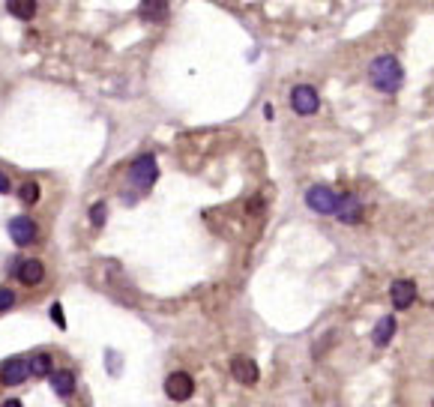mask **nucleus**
Masks as SVG:
<instances>
[{
	"instance_id": "1",
	"label": "nucleus",
	"mask_w": 434,
	"mask_h": 407,
	"mask_svg": "<svg viewBox=\"0 0 434 407\" xmlns=\"http://www.w3.org/2000/svg\"><path fill=\"white\" fill-rule=\"evenodd\" d=\"M368 81H372V87L381 90V93H399V87L404 81V69L393 54H381V57H375L372 66H368Z\"/></svg>"
},
{
	"instance_id": "2",
	"label": "nucleus",
	"mask_w": 434,
	"mask_h": 407,
	"mask_svg": "<svg viewBox=\"0 0 434 407\" xmlns=\"http://www.w3.org/2000/svg\"><path fill=\"white\" fill-rule=\"evenodd\" d=\"M341 201H345V195L336 192V189H330V186H312L309 192H305V204H309V210L321 213V216H336Z\"/></svg>"
},
{
	"instance_id": "3",
	"label": "nucleus",
	"mask_w": 434,
	"mask_h": 407,
	"mask_svg": "<svg viewBox=\"0 0 434 407\" xmlns=\"http://www.w3.org/2000/svg\"><path fill=\"white\" fill-rule=\"evenodd\" d=\"M156 177H159V168H156V156H150V153H144V156H138L132 162V168H129V183L132 186H138L141 192H147V189L156 183Z\"/></svg>"
},
{
	"instance_id": "4",
	"label": "nucleus",
	"mask_w": 434,
	"mask_h": 407,
	"mask_svg": "<svg viewBox=\"0 0 434 407\" xmlns=\"http://www.w3.org/2000/svg\"><path fill=\"white\" fill-rule=\"evenodd\" d=\"M318 105H321V99H318V90L309 87V84H296L291 90V108L300 117H309L318 111Z\"/></svg>"
},
{
	"instance_id": "5",
	"label": "nucleus",
	"mask_w": 434,
	"mask_h": 407,
	"mask_svg": "<svg viewBox=\"0 0 434 407\" xmlns=\"http://www.w3.org/2000/svg\"><path fill=\"white\" fill-rule=\"evenodd\" d=\"M192 392H195L192 375H186V372L168 375V381H165V395H168L171 401H189V399H192Z\"/></svg>"
},
{
	"instance_id": "6",
	"label": "nucleus",
	"mask_w": 434,
	"mask_h": 407,
	"mask_svg": "<svg viewBox=\"0 0 434 407\" xmlns=\"http://www.w3.org/2000/svg\"><path fill=\"white\" fill-rule=\"evenodd\" d=\"M9 237L15 240V246H30L39 237V228H36V222L30 216H15L12 222H9Z\"/></svg>"
},
{
	"instance_id": "7",
	"label": "nucleus",
	"mask_w": 434,
	"mask_h": 407,
	"mask_svg": "<svg viewBox=\"0 0 434 407\" xmlns=\"http://www.w3.org/2000/svg\"><path fill=\"white\" fill-rule=\"evenodd\" d=\"M231 375L237 377V384H243V386H255L258 377H261L258 363L252 357H234L231 359Z\"/></svg>"
},
{
	"instance_id": "8",
	"label": "nucleus",
	"mask_w": 434,
	"mask_h": 407,
	"mask_svg": "<svg viewBox=\"0 0 434 407\" xmlns=\"http://www.w3.org/2000/svg\"><path fill=\"white\" fill-rule=\"evenodd\" d=\"M390 296H393L395 312H404L413 305V300H417V285H413L411 278H399V282H393Z\"/></svg>"
},
{
	"instance_id": "9",
	"label": "nucleus",
	"mask_w": 434,
	"mask_h": 407,
	"mask_svg": "<svg viewBox=\"0 0 434 407\" xmlns=\"http://www.w3.org/2000/svg\"><path fill=\"white\" fill-rule=\"evenodd\" d=\"M27 375H30V368H27V359H9L0 368V384L3 386H21L27 381Z\"/></svg>"
},
{
	"instance_id": "10",
	"label": "nucleus",
	"mask_w": 434,
	"mask_h": 407,
	"mask_svg": "<svg viewBox=\"0 0 434 407\" xmlns=\"http://www.w3.org/2000/svg\"><path fill=\"white\" fill-rule=\"evenodd\" d=\"M45 278V267H42V261H21L18 264V282L27 285V287H33V285H39Z\"/></svg>"
},
{
	"instance_id": "11",
	"label": "nucleus",
	"mask_w": 434,
	"mask_h": 407,
	"mask_svg": "<svg viewBox=\"0 0 434 407\" xmlns=\"http://www.w3.org/2000/svg\"><path fill=\"white\" fill-rule=\"evenodd\" d=\"M138 15L144 18V21H150V24L165 21V18H168V0H141Z\"/></svg>"
},
{
	"instance_id": "12",
	"label": "nucleus",
	"mask_w": 434,
	"mask_h": 407,
	"mask_svg": "<svg viewBox=\"0 0 434 407\" xmlns=\"http://www.w3.org/2000/svg\"><path fill=\"white\" fill-rule=\"evenodd\" d=\"M336 219H339L341 225H357L359 219H363V204H359L354 195H345V201H341Z\"/></svg>"
},
{
	"instance_id": "13",
	"label": "nucleus",
	"mask_w": 434,
	"mask_h": 407,
	"mask_svg": "<svg viewBox=\"0 0 434 407\" xmlns=\"http://www.w3.org/2000/svg\"><path fill=\"white\" fill-rule=\"evenodd\" d=\"M51 390L60 395V399H69L75 392V375L69 368H60V372H51Z\"/></svg>"
},
{
	"instance_id": "14",
	"label": "nucleus",
	"mask_w": 434,
	"mask_h": 407,
	"mask_svg": "<svg viewBox=\"0 0 434 407\" xmlns=\"http://www.w3.org/2000/svg\"><path fill=\"white\" fill-rule=\"evenodd\" d=\"M6 12L18 21H30L36 15V0H6Z\"/></svg>"
},
{
	"instance_id": "15",
	"label": "nucleus",
	"mask_w": 434,
	"mask_h": 407,
	"mask_svg": "<svg viewBox=\"0 0 434 407\" xmlns=\"http://www.w3.org/2000/svg\"><path fill=\"white\" fill-rule=\"evenodd\" d=\"M393 336H395V318H393V314H386V318H381V323L375 327L372 341L377 348H386L393 341Z\"/></svg>"
},
{
	"instance_id": "16",
	"label": "nucleus",
	"mask_w": 434,
	"mask_h": 407,
	"mask_svg": "<svg viewBox=\"0 0 434 407\" xmlns=\"http://www.w3.org/2000/svg\"><path fill=\"white\" fill-rule=\"evenodd\" d=\"M27 368H30L33 377H48L51 368H54V359H51V354H33L30 363H27Z\"/></svg>"
},
{
	"instance_id": "17",
	"label": "nucleus",
	"mask_w": 434,
	"mask_h": 407,
	"mask_svg": "<svg viewBox=\"0 0 434 407\" xmlns=\"http://www.w3.org/2000/svg\"><path fill=\"white\" fill-rule=\"evenodd\" d=\"M18 198H21L24 204H36V201H39V186H36V183H24L21 189H18Z\"/></svg>"
},
{
	"instance_id": "18",
	"label": "nucleus",
	"mask_w": 434,
	"mask_h": 407,
	"mask_svg": "<svg viewBox=\"0 0 434 407\" xmlns=\"http://www.w3.org/2000/svg\"><path fill=\"white\" fill-rule=\"evenodd\" d=\"M105 204L102 201H99V204H93V207H90V222H93L96 225V228H99V225H105Z\"/></svg>"
},
{
	"instance_id": "19",
	"label": "nucleus",
	"mask_w": 434,
	"mask_h": 407,
	"mask_svg": "<svg viewBox=\"0 0 434 407\" xmlns=\"http://www.w3.org/2000/svg\"><path fill=\"white\" fill-rule=\"evenodd\" d=\"M51 321L57 323L60 330H66V318H63V305H60V303H54V305H51Z\"/></svg>"
},
{
	"instance_id": "20",
	"label": "nucleus",
	"mask_w": 434,
	"mask_h": 407,
	"mask_svg": "<svg viewBox=\"0 0 434 407\" xmlns=\"http://www.w3.org/2000/svg\"><path fill=\"white\" fill-rule=\"evenodd\" d=\"M12 303H15V294L9 287H0V312H6Z\"/></svg>"
},
{
	"instance_id": "21",
	"label": "nucleus",
	"mask_w": 434,
	"mask_h": 407,
	"mask_svg": "<svg viewBox=\"0 0 434 407\" xmlns=\"http://www.w3.org/2000/svg\"><path fill=\"white\" fill-rule=\"evenodd\" d=\"M6 192H9V177L0 171V195H6Z\"/></svg>"
}]
</instances>
